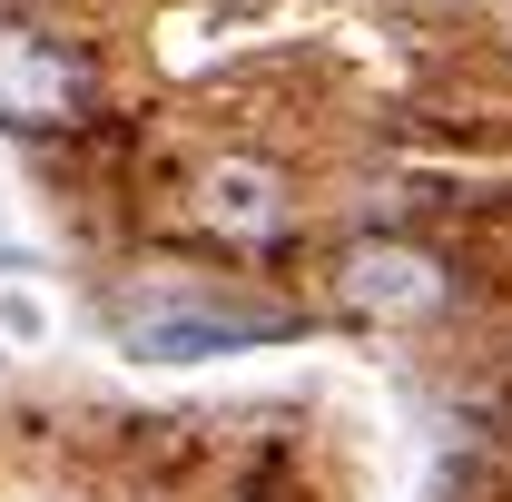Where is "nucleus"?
Returning a JSON list of instances; mask_svg holds the SVG:
<instances>
[{"label": "nucleus", "mask_w": 512, "mask_h": 502, "mask_svg": "<svg viewBox=\"0 0 512 502\" xmlns=\"http://www.w3.org/2000/svg\"><path fill=\"white\" fill-rule=\"evenodd\" d=\"M335 296L355 315H384V325H404V315H434L453 296L444 256L404 247V237H365V247H345V266H335Z\"/></svg>", "instance_id": "nucleus-3"}, {"label": "nucleus", "mask_w": 512, "mask_h": 502, "mask_svg": "<svg viewBox=\"0 0 512 502\" xmlns=\"http://www.w3.org/2000/svg\"><path fill=\"white\" fill-rule=\"evenodd\" d=\"M276 335V315H217V306H188V315H128V345L158 355V365H188V355H227V345H256Z\"/></svg>", "instance_id": "nucleus-4"}, {"label": "nucleus", "mask_w": 512, "mask_h": 502, "mask_svg": "<svg viewBox=\"0 0 512 502\" xmlns=\"http://www.w3.org/2000/svg\"><path fill=\"white\" fill-rule=\"evenodd\" d=\"M99 109V69L79 40L40 20H0V128L10 138H60Z\"/></svg>", "instance_id": "nucleus-1"}, {"label": "nucleus", "mask_w": 512, "mask_h": 502, "mask_svg": "<svg viewBox=\"0 0 512 502\" xmlns=\"http://www.w3.org/2000/svg\"><path fill=\"white\" fill-rule=\"evenodd\" d=\"M188 217H197V237H217V247H276L286 217H296V197H286V178L266 158H207L188 178Z\"/></svg>", "instance_id": "nucleus-2"}]
</instances>
